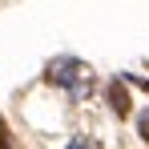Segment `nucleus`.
I'll use <instances>...</instances> for the list:
<instances>
[{"label":"nucleus","instance_id":"1","mask_svg":"<svg viewBox=\"0 0 149 149\" xmlns=\"http://www.w3.org/2000/svg\"><path fill=\"white\" fill-rule=\"evenodd\" d=\"M49 77H52V81H61V85H69L73 97L89 93V85H93V81H89V69H85L81 61H56V65L49 69Z\"/></svg>","mask_w":149,"mask_h":149}]
</instances>
